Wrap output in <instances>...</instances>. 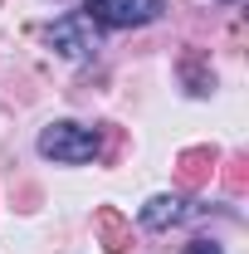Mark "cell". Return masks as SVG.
I'll return each mask as SVG.
<instances>
[{
	"instance_id": "cell-1",
	"label": "cell",
	"mask_w": 249,
	"mask_h": 254,
	"mask_svg": "<svg viewBox=\"0 0 249 254\" xmlns=\"http://www.w3.org/2000/svg\"><path fill=\"white\" fill-rule=\"evenodd\" d=\"M98 132L93 127H78V123H49L39 132V157L59 161V166H83V161L98 157Z\"/></svg>"
},
{
	"instance_id": "cell-2",
	"label": "cell",
	"mask_w": 249,
	"mask_h": 254,
	"mask_svg": "<svg viewBox=\"0 0 249 254\" xmlns=\"http://www.w3.org/2000/svg\"><path fill=\"white\" fill-rule=\"evenodd\" d=\"M83 10H88V20L127 30V25H152L166 10V0H83Z\"/></svg>"
},
{
	"instance_id": "cell-3",
	"label": "cell",
	"mask_w": 249,
	"mask_h": 254,
	"mask_svg": "<svg viewBox=\"0 0 249 254\" xmlns=\"http://www.w3.org/2000/svg\"><path fill=\"white\" fill-rule=\"evenodd\" d=\"M49 44L59 49L63 59H88V54L98 49V30H93L88 15H63L59 25L49 30Z\"/></svg>"
},
{
	"instance_id": "cell-4",
	"label": "cell",
	"mask_w": 249,
	"mask_h": 254,
	"mask_svg": "<svg viewBox=\"0 0 249 254\" xmlns=\"http://www.w3.org/2000/svg\"><path fill=\"white\" fill-rule=\"evenodd\" d=\"M181 220V200L176 195H152L147 205H142V225L147 230H166V225Z\"/></svg>"
},
{
	"instance_id": "cell-5",
	"label": "cell",
	"mask_w": 249,
	"mask_h": 254,
	"mask_svg": "<svg viewBox=\"0 0 249 254\" xmlns=\"http://www.w3.org/2000/svg\"><path fill=\"white\" fill-rule=\"evenodd\" d=\"M186 254H220V245H210V240H195V245H186Z\"/></svg>"
}]
</instances>
